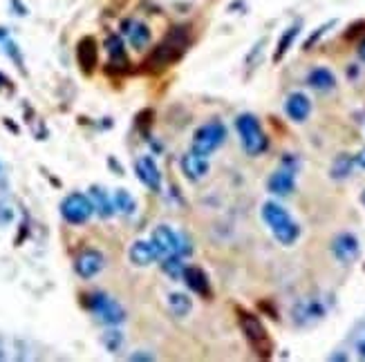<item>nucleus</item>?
<instances>
[{
  "label": "nucleus",
  "instance_id": "f257e3e1",
  "mask_svg": "<svg viewBox=\"0 0 365 362\" xmlns=\"http://www.w3.org/2000/svg\"><path fill=\"white\" fill-rule=\"evenodd\" d=\"M186 47H189V32L184 27H175V30H171L164 36L162 43L153 50V54L146 58L144 65L150 72H159L180 58L186 52Z\"/></svg>",
  "mask_w": 365,
  "mask_h": 362
},
{
  "label": "nucleus",
  "instance_id": "f03ea898",
  "mask_svg": "<svg viewBox=\"0 0 365 362\" xmlns=\"http://www.w3.org/2000/svg\"><path fill=\"white\" fill-rule=\"evenodd\" d=\"M262 220L271 228L273 237L280 244H284V246H291V244L300 237V226L291 220V215L284 211L280 204L267 202L262 206Z\"/></svg>",
  "mask_w": 365,
  "mask_h": 362
},
{
  "label": "nucleus",
  "instance_id": "7ed1b4c3",
  "mask_svg": "<svg viewBox=\"0 0 365 362\" xmlns=\"http://www.w3.org/2000/svg\"><path fill=\"white\" fill-rule=\"evenodd\" d=\"M236 128H238L240 139H242V146L247 150V155L258 157L267 150V146H269L267 134L260 128V121H258L253 114H240L238 121H236Z\"/></svg>",
  "mask_w": 365,
  "mask_h": 362
},
{
  "label": "nucleus",
  "instance_id": "20e7f679",
  "mask_svg": "<svg viewBox=\"0 0 365 362\" xmlns=\"http://www.w3.org/2000/svg\"><path fill=\"white\" fill-rule=\"evenodd\" d=\"M238 320H240V329H242L244 338L249 340V345L253 347L255 354L262 358H269L271 356V340H269V333H267L260 318L253 313L238 311Z\"/></svg>",
  "mask_w": 365,
  "mask_h": 362
},
{
  "label": "nucleus",
  "instance_id": "39448f33",
  "mask_svg": "<svg viewBox=\"0 0 365 362\" xmlns=\"http://www.w3.org/2000/svg\"><path fill=\"white\" fill-rule=\"evenodd\" d=\"M83 306L87 311H92L96 318L105 324H119L126 320V311H123V306L108 297L101 291H94V293H87L83 295Z\"/></svg>",
  "mask_w": 365,
  "mask_h": 362
},
{
  "label": "nucleus",
  "instance_id": "423d86ee",
  "mask_svg": "<svg viewBox=\"0 0 365 362\" xmlns=\"http://www.w3.org/2000/svg\"><path fill=\"white\" fill-rule=\"evenodd\" d=\"M227 139V128L220 121H211L195 132L193 137V152H198L202 157L213 155Z\"/></svg>",
  "mask_w": 365,
  "mask_h": 362
},
{
  "label": "nucleus",
  "instance_id": "0eeeda50",
  "mask_svg": "<svg viewBox=\"0 0 365 362\" xmlns=\"http://www.w3.org/2000/svg\"><path fill=\"white\" fill-rule=\"evenodd\" d=\"M92 213H94V206H92V199L87 195L72 193L61 202V215H63L65 222L74 224V226L85 224L92 217Z\"/></svg>",
  "mask_w": 365,
  "mask_h": 362
},
{
  "label": "nucleus",
  "instance_id": "6e6552de",
  "mask_svg": "<svg viewBox=\"0 0 365 362\" xmlns=\"http://www.w3.org/2000/svg\"><path fill=\"white\" fill-rule=\"evenodd\" d=\"M103 268V255L96 248H85L76 255L74 259V270L79 277L92 279L94 275H99Z\"/></svg>",
  "mask_w": 365,
  "mask_h": 362
},
{
  "label": "nucleus",
  "instance_id": "1a4fd4ad",
  "mask_svg": "<svg viewBox=\"0 0 365 362\" xmlns=\"http://www.w3.org/2000/svg\"><path fill=\"white\" fill-rule=\"evenodd\" d=\"M105 52H108V72H114V74H121V72H128V54L126 47H123V41L121 36L117 34H110L108 39H105Z\"/></svg>",
  "mask_w": 365,
  "mask_h": 362
},
{
  "label": "nucleus",
  "instance_id": "9d476101",
  "mask_svg": "<svg viewBox=\"0 0 365 362\" xmlns=\"http://www.w3.org/2000/svg\"><path fill=\"white\" fill-rule=\"evenodd\" d=\"M332 253H334V257L338 262H343V264H352V262H356V257H359L361 244L352 233H341V235H336L334 242H332Z\"/></svg>",
  "mask_w": 365,
  "mask_h": 362
},
{
  "label": "nucleus",
  "instance_id": "9b49d317",
  "mask_svg": "<svg viewBox=\"0 0 365 362\" xmlns=\"http://www.w3.org/2000/svg\"><path fill=\"white\" fill-rule=\"evenodd\" d=\"M76 61H79V67H81L83 74H92L96 65H99V45H96L92 36H85V39L79 41Z\"/></svg>",
  "mask_w": 365,
  "mask_h": 362
},
{
  "label": "nucleus",
  "instance_id": "f8f14e48",
  "mask_svg": "<svg viewBox=\"0 0 365 362\" xmlns=\"http://www.w3.org/2000/svg\"><path fill=\"white\" fill-rule=\"evenodd\" d=\"M155 248L159 253V257H168V255H180V235L173 233L168 226H157L153 231V239Z\"/></svg>",
  "mask_w": 365,
  "mask_h": 362
},
{
  "label": "nucleus",
  "instance_id": "ddd939ff",
  "mask_svg": "<svg viewBox=\"0 0 365 362\" xmlns=\"http://www.w3.org/2000/svg\"><path fill=\"white\" fill-rule=\"evenodd\" d=\"M293 175H296V170H291L287 166L278 168L269 177V181H267V188H269V193L280 195V197L291 195L293 190H296V177H293Z\"/></svg>",
  "mask_w": 365,
  "mask_h": 362
},
{
  "label": "nucleus",
  "instance_id": "4468645a",
  "mask_svg": "<svg viewBox=\"0 0 365 362\" xmlns=\"http://www.w3.org/2000/svg\"><path fill=\"white\" fill-rule=\"evenodd\" d=\"M135 173L137 177L141 179V184L148 186L150 190H157L162 188V175H159V168L155 164V159H150V157H141L137 159V164H135Z\"/></svg>",
  "mask_w": 365,
  "mask_h": 362
},
{
  "label": "nucleus",
  "instance_id": "2eb2a0df",
  "mask_svg": "<svg viewBox=\"0 0 365 362\" xmlns=\"http://www.w3.org/2000/svg\"><path fill=\"white\" fill-rule=\"evenodd\" d=\"M284 112H287V116L291 121L302 123L311 112V101L307 98V94L293 92V94L287 96V101H284Z\"/></svg>",
  "mask_w": 365,
  "mask_h": 362
},
{
  "label": "nucleus",
  "instance_id": "dca6fc26",
  "mask_svg": "<svg viewBox=\"0 0 365 362\" xmlns=\"http://www.w3.org/2000/svg\"><path fill=\"white\" fill-rule=\"evenodd\" d=\"M121 30H123V34L128 36V41H130V45L135 50H144L146 45L150 43V30H148L146 23H141V21H123Z\"/></svg>",
  "mask_w": 365,
  "mask_h": 362
},
{
  "label": "nucleus",
  "instance_id": "f3484780",
  "mask_svg": "<svg viewBox=\"0 0 365 362\" xmlns=\"http://www.w3.org/2000/svg\"><path fill=\"white\" fill-rule=\"evenodd\" d=\"M323 315H325L323 304L316 300H305L293 306V322L296 324H311L323 318Z\"/></svg>",
  "mask_w": 365,
  "mask_h": 362
},
{
  "label": "nucleus",
  "instance_id": "a211bd4d",
  "mask_svg": "<svg viewBox=\"0 0 365 362\" xmlns=\"http://www.w3.org/2000/svg\"><path fill=\"white\" fill-rule=\"evenodd\" d=\"M128 257H130V262H132L135 266H148V264H153V262L159 257V253H157V248H155L153 242L139 239V242H135V244L130 246Z\"/></svg>",
  "mask_w": 365,
  "mask_h": 362
},
{
  "label": "nucleus",
  "instance_id": "6ab92c4d",
  "mask_svg": "<svg viewBox=\"0 0 365 362\" xmlns=\"http://www.w3.org/2000/svg\"><path fill=\"white\" fill-rule=\"evenodd\" d=\"M182 173L191 181H200L202 177H207V173H209L207 157L198 155V152H189V155H184L182 157Z\"/></svg>",
  "mask_w": 365,
  "mask_h": 362
},
{
  "label": "nucleus",
  "instance_id": "aec40b11",
  "mask_svg": "<svg viewBox=\"0 0 365 362\" xmlns=\"http://www.w3.org/2000/svg\"><path fill=\"white\" fill-rule=\"evenodd\" d=\"M184 282L186 286L191 288L193 293H198L202 297H211V286H209V277L207 273H204L202 268L198 266H189V268H184Z\"/></svg>",
  "mask_w": 365,
  "mask_h": 362
},
{
  "label": "nucleus",
  "instance_id": "412c9836",
  "mask_svg": "<svg viewBox=\"0 0 365 362\" xmlns=\"http://www.w3.org/2000/svg\"><path fill=\"white\" fill-rule=\"evenodd\" d=\"M307 83H309V87L318 89V92H329V89H334L336 78H334V74L327 67H316V70L309 72Z\"/></svg>",
  "mask_w": 365,
  "mask_h": 362
},
{
  "label": "nucleus",
  "instance_id": "4be33fe9",
  "mask_svg": "<svg viewBox=\"0 0 365 362\" xmlns=\"http://www.w3.org/2000/svg\"><path fill=\"white\" fill-rule=\"evenodd\" d=\"M90 199H92L94 211L99 213V217H103V220H108V217L114 213V204H112V199L108 197V193H105L103 188H99V186H92V188H90Z\"/></svg>",
  "mask_w": 365,
  "mask_h": 362
},
{
  "label": "nucleus",
  "instance_id": "5701e85b",
  "mask_svg": "<svg viewBox=\"0 0 365 362\" xmlns=\"http://www.w3.org/2000/svg\"><path fill=\"white\" fill-rule=\"evenodd\" d=\"M300 34V23H293L291 27H287V32H284L280 36V41H278V47H275V54H273V61L278 63L284 54L289 52V47L293 45V41H296V36Z\"/></svg>",
  "mask_w": 365,
  "mask_h": 362
},
{
  "label": "nucleus",
  "instance_id": "b1692460",
  "mask_svg": "<svg viewBox=\"0 0 365 362\" xmlns=\"http://www.w3.org/2000/svg\"><path fill=\"white\" fill-rule=\"evenodd\" d=\"M354 164H356V161L350 155H345V152H343V155H338L334 159L332 168H329V175H332V179H347L352 175Z\"/></svg>",
  "mask_w": 365,
  "mask_h": 362
},
{
  "label": "nucleus",
  "instance_id": "393cba45",
  "mask_svg": "<svg viewBox=\"0 0 365 362\" xmlns=\"http://www.w3.org/2000/svg\"><path fill=\"white\" fill-rule=\"evenodd\" d=\"M168 309H171L177 318H184V315H189L193 309L191 297H186L184 293H171L168 295Z\"/></svg>",
  "mask_w": 365,
  "mask_h": 362
},
{
  "label": "nucleus",
  "instance_id": "a878e982",
  "mask_svg": "<svg viewBox=\"0 0 365 362\" xmlns=\"http://www.w3.org/2000/svg\"><path fill=\"white\" fill-rule=\"evenodd\" d=\"M112 204H114V211H119L121 215H132V213H135V208H137L132 195L128 193V190H123V188H119L117 193H114Z\"/></svg>",
  "mask_w": 365,
  "mask_h": 362
},
{
  "label": "nucleus",
  "instance_id": "bb28decb",
  "mask_svg": "<svg viewBox=\"0 0 365 362\" xmlns=\"http://www.w3.org/2000/svg\"><path fill=\"white\" fill-rule=\"evenodd\" d=\"M162 268L168 277L180 279L184 275V264H182V255H168L162 257Z\"/></svg>",
  "mask_w": 365,
  "mask_h": 362
},
{
  "label": "nucleus",
  "instance_id": "cd10ccee",
  "mask_svg": "<svg viewBox=\"0 0 365 362\" xmlns=\"http://www.w3.org/2000/svg\"><path fill=\"white\" fill-rule=\"evenodd\" d=\"M101 345L105 347V351H110V354H119L121 347H123V333L119 331H105L101 336Z\"/></svg>",
  "mask_w": 365,
  "mask_h": 362
},
{
  "label": "nucleus",
  "instance_id": "c85d7f7f",
  "mask_svg": "<svg viewBox=\"0 0 365 362\" xmlns=\"http://www.w3.org/2000/svg\"><path fill=\"white\" fill-rule=\"evenodd\" d=\"M5 50H7V54L16 61V65H19L21 70H23V58H21V52H19V45H16L14 41H10V39H5Z\"/></svg>",
  "mask_w": 365,
  "mask_h": 362
},
{
  "label": "nucleus",
  "instance_id": "c756f323",
  "mask_svg": "<svg viewBox=\"0 0 365 362\" xmlns=\"http://www.w3.org/2000/svg\"><path fill=\"white\" fill-rule=\"evenodd\" d=\"M329 27H334V21H329V23H325L323 27H318V30L314 32V34H311L309 36V39H307V43H305V50H311V47H314V43L320 39V36H323L327 30H329Z\"/></svg>",
  "mask_w": 365,
  "mask_h": 362
},
{
  "label": "nucleus",
  "instance_id": "7c9ffc66",
  "mask_svg": "<svg viewBox=\"0 0 365 362\" xmlns=\"http://www.w3.org/2000/svg\"><path fill=\"white\" fill-rule=\"evenodd\" d=\"M0 89H12V81L0 72Z\"/></svg>",
  "mask_w": 365,
  "mask_h": 362
},
{
  "label": "nucleus",
  "instance_id": "2f4dec72",
  "mask_svg": "<svg viewBox=\"0 0 365 362\" xmlns=\"http://www.w3.org/2000/svg\"><path fill=\"white\" fill-rule=\"evenodd\" d=\"M354 161H356V166H361V168H365V148L359 152V155L354 157Z\"/></svg>",
  "mask_w": 365,
  "mask_h": 362
},
{
  "label": "nucleus",
  "instance_id": "473e14b6",
  "mask_svg": "<svg viewBox=\"0 0 365 362\" xmlns=\"http://www.w3.org/2000/svg\"><path fill=\"white\" fill-rule=\"evenodd\" d=\"M130 360H155L153 356H148V354H132Z\"/></svg>",
  "mask_w": 365,
  "mask_h": 362
},
{
  "label": "nucleus",
  "instance_id": "72a5a7b5",
  "mask_svg": "<svg viewBox=\"0 0 365 362\" xmlns=\"http://www.w3.org/2000/svg\"><path fill=\"white\" fill-rule=\"evenodd\" d=\"M359 58H361V61L365 63V39H363V41L359 43Z\"/></svg>",
  "mask_w": 365,
  "mask_h": 362
},
{
  "label": "nucleus",
  "instance_id": "f704fd0d",
  "mask_svg": "<svg viewBox=\"0 0 365 362\" xmlns=\"http://www.w3.org/2000/svg\"><path fill=\"white\" fill-rule=\"evenodd\" d=\"M359 356H361V358H365V340H363L361 345H359Z\"/></svg>",
  "mask_w": 365,
  "mask_h": 362
},
{
  "label": "nucleus",
  "instance_id": "c9c22d12",
  "mask_svg": "<svg viewBox=\"0 0 365 362\" xmlns=\"http://www.w3.org/2000/svg\"><path fill=\"white\" fill-rule=\"evenodd\" d=\"M361 202H363V206H365V190H363V195H361Z\"/></svg>",
  "mask_w": 365,
  "mask_h": 362
}]
</instances>
